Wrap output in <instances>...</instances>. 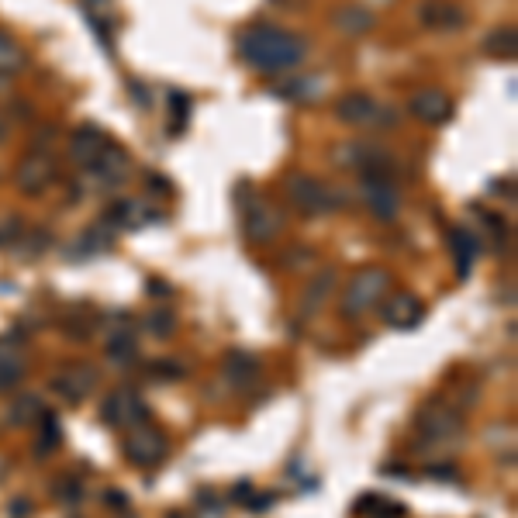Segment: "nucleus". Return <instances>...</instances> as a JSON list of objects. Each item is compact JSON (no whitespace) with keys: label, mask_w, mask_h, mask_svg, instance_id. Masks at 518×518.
Wrapping results in <instances>:
<instances>
[{"label":"nucleus","mask_w":518,"mask_h":518,"mask_svg":"<svg viewBox=\"0 0 518 518\" xmlns=\"http://www.w3.org/2000/svg\"><path fill=\"white\" fill-rule=\"evenodd\" d=\"M339 284V273L332 270V266H325L318 277H311V284L304 287V294H301V301H297V315L301 318H311V315H318L322 311V304L332 297V287Z\"/></svg>","instance_id":"a211bd4d"},{"label":"nucleus","mask_w":518,"mask_h":518,"mask_svg":"<svg viewBox=\"0 0 518 518\" xmlns=\"http://www.w3.org/2000/svg\"><path fill=\"white\" fill-rule=\"evenodd\" d=\"M187 377V370L180 367L177 360H152L149 363V380H184Z\"/></svg>","instance_id":"e433bc0d"},{"label":"nucleus","mask_w":518,"mask_h":518,"mask_svg":"<svg viewBox=\"0 0 518 518\" xmlns=\"http://www.w3.org/2000/svg\"><path fill=\"white\" fill-rule=\"evenodd\" d=\"M28 356L14 339H0V391H11L25 380Z\"/></svg>","instance_id":"6ab92c4d"},{"label":"nucleus","mask_w":518,"mask_h":518,"mask_svg":"<svg viewBox=\"0 0 518 518\" xmlns=\"http://www.w3.org/2000/svg\"><path fill=\"white\" fill-rule=\"evenodd\" d=\"M332 25L339 28L342 35H367L373 25H377V18H373V11L370 7H363V4H349V7H342L339 14L332 18Z\"/></svg>","instance_id":"393cba45"},{"label":"nucleus","mask_w":518,"mask_h":518,"mask_svg":"<svg viewBox=\"0 0 518 518\" xmlns=\"http://www.w3.org/2000/svg\"><path fill=\"white\" fill-rule=\"evenodd\" d=\"M14 187L21 190L25 197H42L49 187H56L59 180V170H56V159L49 156L45 149H32L14 163V173H11Z\"/></svg>","instance_id":"39448f33"},{"label":"nucleus","mask_w":518,"mask_h":518,"mask_svg":"<svg viewBox=\"0 0 518 518\" xmlns=\"http://www.w3.org/2000/svg\"><path fill=\"white\" fill-rule=\"evenodd\" d=\"M135 356H139V342L132 339V332H114L108 342V360L118 363V367H128Z\"/></svg>","instance_id":"2f4dec72"},{"label":"nucleus","mask_w":518,"mask_h":518,"mask_svg":"<svg viewBox=\"0 0 518 518\" xmlns=\"http://www.w3.org/2000/svg\"><path fill=\"white\" fill-rule=\"evenodd\" d=\"M28 515H32V501H28V498L14 501V505H11V518H28Z\"/></svg>","instance_id":"37998d69"},{"label":"nucleus","mask_w":518,"mask_h":518,"mask_svg":"<svg viewBox=\"0 0 518 518\" xmlns=\"http://www.w3.org/2000/svg\"><path fill=\"white\" fill-rule=\"evenodd\" d=\"M446 242L456 256V273H460V277H470V266H474L477 256H481V242H477V235H470L467 228L453 225L446 232Z\"/></svg>","instance_id":"4be33fe9"},{"label":"nucleus","mask_w":518,"mask_h":518,"mask_svg":"<svg viewBox=\"0 0 518 518\" xmlns=\"http://www.w3.org/2000/svg\"><path fill=\"white\" fill-rule=\"evenodd\" d=\"M111 146V135L104 132L101 125H94V121H87V125H80L76 132L70 135V149H66V156L73 159L76 166H90L97 156H101L104 149Z\"/></svg>","instance_id":"dca6fc26"},{"label":"nucleus","mask_w":518,"mask_h":518,"mask_svg":"<svg viewBox=\"0 0 518 518\" xmlns=\"http://www.w3.org/2000/svg\"><path fill=\"white\" fill-rule=\"evenodd\" d=\"M128 180V152L121 146H111L101 152L90 166H83L80 184L87 194H108V190L121 187Z\"/></svg>","instance_id":"423d86ee"},{"label":"nucleus","mask_w":518,"mask_h":518,"mask_svg":"<svg viewBox=\"0 0 518 518\" xmlns=\"http://www.w3.org/2000/svg\"><path fill=\"white\" fill-rule=\"evenodd\" d=\"M121 518H132V515H128V512H121Z\"/></svg>","instance_id":"8fccbe9b"},{"label":"nucleus","mask_w":518,"mask_h":518,"mask_svg":"<svg viewBox=\"0 0 518 518\" xmlns=\"http://www.w3.org/2000/svg\"><path fill=\"white\" fill-rule=\"evenodd\" d=\"M104 249H111V232L108 228H83V235L76 239V246L70 249L73 256H80V259H90V256H97V253H104ZM76 259V263H80Z\"/></svg>","instance_id":"c85d7f7f"},{"label":"nucleus","mask_w":518,"mask_h":518,"mask_svg":"<svg viewBox=\"0 0 518 518\" xmlns=\"http://www.w3.org/2000/svg\"><path fill=\"white\" fill-rule=\"evenodd\" d=\"M418 21L432 32H460L467 25V11L460 4H449V0H425L418 7Z\"/></svg>","instance_id":"f3484780"},{"label":"nucleus","mask_w":518,"mask_h":518,"mask_svg":"<svg viewBox=\"0 0 518 518\" xmlns=\"http://www.w3.org/2000/svg\"><path fill=\"white\" fill-rule=\"evenodd\" d=\"M132 94H135V104H142V108H152V94H149V87H142L139 80H132Z\"/></svg>","instance_id":"a19ab883"},{"label":"nucleus","mask_w":518,"mask_h":518,"mask_svg":"<svg viewBox=\"0 0 518 518\" xmlns=\"http://www.w3.org/2000/svg\"><path fill=\"white\" fill-rule=\"evenodd\" d=\"M273 501H277V491H270V494H253V498H249V512H253V515L270 512Z\"/></svg>","instance_id":"58836bf2"},{"label":"nucleus","mask_w":518,"mask_h":518,"mask_svg":"<svg viewBox=\"0 0 518 518\" xmlns=\"http://www.w3.org/2000/svg\"><path fill=\"white\" fill-rule=\"evenodd\" d=\"M380 101L367 90H349V94H342L339 101H335V121H342L346 128H370L373 125V114H377Z\"/></svg>","instance_id":"2eb2a0df"},{"label":"nucleus","mask_w":518,"mask_h":518,"mask_svg":"<svg viewBox=\"0 0 518 518\" xmlns=\"http://www.w3.org/2000/svg\"><path fill=\"white\" fill-rule=\"evenodd\" d=\"M104 501H108L114 512H128V498L121 491H108V494H104Z\"/></svg>","instance_id":"79ce46f5"},{"label":"nucleus","mask_w":518,"mask_h":518,"mask_svg":"<svg viewBox=\"0 0 518 518\" xmlns=\"http://www.w3.org/2000/svg\"><path fill=\"white\" fill-rule=\"evenodd\" d=\"M394 291V273L384 266H363L353 280L346 284V291L339 297V311L346 318H363L367 311L380 308L387 294Z\"/></svg>","instance_id":"7ed1b4c3"},{"label":"nucleus","mask_w":518,"mask_h":518,"mask_svg":"<svg viewBox=\"0 0 518 518\" xmlns=\"http://www.w3.org/2000/svg\"><path fill=\"white\" fill-rule=\"evenodd\" d=\"M332 163L342 166V170H356V173H384V177H394L398 173V163L384 146H370V142H346V146H335Z\"/></svg>","instance_id":"0eeeda50"},{"label":"nucleus","mask_w":518,"mask_h":518,"mask_svg":"<svg viewBox=\"0 0 518 518\" xmlns=\"http://www.w3.org/2000/svg\"><path fill=\"white\" fill-rule=\"evenodd\" d=\"M225 380L232 387H239V391H246V387H253L256 380H259V360L253 353H242V349H232V353L225 356Z\"/></svg>","instance_id":"412c9836"},{"label":"nucleus","mask_w":518,"mask_h":518,"mask_svg":"<svg viewBox=\"0 0 518 518\" xmlns=\"http://www.w3.org/2000/svg\"><path fill=\"white\" fill-rule=\"evenodd\" d=\"M149 294H156V297H166V294H173V287H166L163 280H149Z\"/></svg>","instance_id":"a18cd8bd"},{"label":"nucleus","mask_w":518,"mask_h":518,"mask_svg":"<svg viewBox=\"0 0 518 518\" xmlns=\"http://www.w3.org/2000/svg\"><path fill=\"white\" fill-rule=\"evenodd\" d=\"M45 415H49V405H45L42 394H18L7 408V418H11L14 429H32Z\"/></svg>","instance_id":"5701e85b"},{"label":"nucleus","mask_w":518,"mask_h":518,"mask_svg":"<svg viewBox=\"0 0 518 518\" xmlns=\"http://www.w3.org/2000/svg\"><path fill=\"white\" fill-rule=\"evenodd\" d=\"M7 139H11V118H7V114L0 111V146H4Z\"/></svg>","instance_id":"c03bdc74"},{"label":"nucleus","mask_w":518,"mask_h":518,"mask_svg":"<svg viewBox=\"0 0 518 518\" xmlns=\"http://www.w3.org/2000/svg\"><path fill=\"white\" fill-rule=\"evenodd\" d=\"M284 225H287L284 211H280L277 204L263 201V197H253L249 204H242V228H246V239L256 242V246L277 242Z\"/></svg>","instance_id":"6e6552de"},{"label":"nucleus","mask_w":518,"mask_h":518,"mask_svg":"<svg viewBox=\"0 0 518 518\" xmlns=\"http://www.w3.org/2000/svg\"><path fill=\"white\" fill-rule=\"evenodd\" d=\"M170 518H187V515H180V512H173V515H170Z\"/></svg>","instance_id":"09e8293b"},{"label":"nucleus","mask_w":518,"mask_h":518,"mask_svg":"<svg viewBox=\"0 0 518 518\" xmlns=\"http://www.w3.org/2000/svg\"><path fill=\"white\" fill-rule=\"evenodd\" d=\"M49 246H52V235L45 232V228H25L21 239L14 242V249H18L21 259H38Z\"/></svg>","instance_id":"7c9ffc66"},{"label":"nucleus","mask_w":518,"mask_h":518,"mask_svg":"<svg viewBox=\"0 0 518 518\" xmlns=\"http://www.w3.org/2000/svg\"><path fill=\"white\" fill-rule=\"evenodd\" d=\"M97 387H101V370H97L94 363H73V367H66L56 380H52V391L63 394L70 405L87 401Z\"/></svg>","instance_id":"f8f14e48"},{"label":"nucleus","mask_w":518,"mask_h":518,"mask_svg":"<svg viewBox=\"0 0 518 518\" xmlns=\"http://www.w3.org/2000/svg\"><path fill=\"white\" fill-rule=\"evenodd\" d=\"M235 52H239V59L249 70L263 76H280L304 63L308 45H304L301 35L287 32V28L270 25V21H256V25L242 28L235 35Z\"/></svg>","instance_id":"f257e3e1"},{"label":"nucleus","mask_w":518,"mask_h":518,"mask_svg":"<svg viewBox=\"0 0 518 518\" xmlns=\"http://www.w3.org/2000/svg\"><path fill=\"white\" fill-rule=\"evenodd\" d=\"M190 121V97L184 90H173L170 94V135H184Z\"/></svg>","instance_id":"473e14b6"},{"label":"nucleus","mask_w":518,"mask_h":518,"mask_svg":"<svg viewBox=\"0 0 518 518\" xmlns=\"http://www.w3.org/2000/svg\"><path fill=\"white\" fill-rule=\"evenodd\" d=\"M481 52L491 59H501V63H512L515 52H518V35L512 25H501V28H491L484 38H481Z\"/></svg>","instance_id":"b1692460"},{"label":"nucleus","mask_w":518,"mask_h":518,"mask_svg":"<svg viewBox=\"0 0 518 518\" xmlns=\"http://www.w3.org/2000/svg\"><path fill=\"white\" fill-rule=\"evenodd\" d=\"M408 111L415 114L422 125H432V128H439V125H446L449 118H453V97L446 94V90H439V87H425V90H415L411 94V101H408Z\"/></svg>","instance_id":"ddd939ff"},{"label":"nucleus","mask_w":518,"mask_h":518,"mask_svg":"<svg viewBox=\"0 0 518 518\" xmlns=\"http://www.w3.org/2000/svg\"><path fill=\"white\" fill-rule=\"evenodd\" d=\"M356 512L367 518H405V505L391 498H380V494H367V498L356 501Z\"/></svg>","instance_id":"c756f323"},{"label":"nucleus","mask_w":518,"mask_h":518,"mask_svg":"<svg viewBox=\"0 0 518 518\" xmlns=\"http://www.w3.org/2000/svg\"><path fill=\"white\" fill-rule=\"evenodd\" d=\"M197 505H204V512H208L211 518L225 515V501L218 498L215 491H208V487H204V491H197Z\"/></svg>","instance_id":"4c0bfd02"},{"label":"nucleus","mask_w":518,"mask_h":518,"mask_svg":"<svg viewBox=\"0 0 518 518\" xmlns=\"http://www.w3.org/2000/svg\"><path fill=\"white\" fill-rule=\"evenodd\" d=\"M35 429H38V439H35V456L38 460H45V456H52V449L63 446V429H59V418L52 415V411L35 425Z\"/></svg>","instance_id":"cd10ccee"},{"label":"nucleus","mask_w":518,"mask_h":518,"mask_svg":"<svg viewBox=\"0 0 518 518\" xmlns=\"http://www.w3.org/2000/svg\"><path fill=\"white\" fill-rule=\"evenodd\" d=\"M249 494H253V484H239V487H235V491H232V498H235V501H242V498H249Z\"/></svg>","instance_id":"49530a36"},{"label":"nucleus","mask_w":518,"mask_h":518,"mask_svg":"<svg viewBox=\"0 0 518 518\" xmlns=\"http://www.w3.org/2000/svg\"><path fill=\"white\" fill-rule=\"evenodd\" d=\"M28 66V52H25V45L18 42L11 32H4L0 28V76H18L21 70Z\"/></svg>","instance_id":"a878e982"},{"label":"nucleus","mask_w":518,"mask_h":518,"mask_svg":"<svg viewBox=\"0 0 518 518\" xmlns=\"http://www.w3.org/2000/svg\"><path fill=\"white\" fill-rule=\"evenodd\" d=\"M304 259H311V263H315V249H308V246H294L291 253H287V266H301Z\"/></svg>","instance_id":"ea45409f"},{"label":"nucleus","mask_w":518,"mask_h":518,"mask_svg":"<svg viewBox=\"0 0 518 518\" xmlns=\"http://www.w3.org/2000/svg\"><path fill=\"white\" fill-rule=\"evenodd\" d=\"M418 432H422L425 439H432V443H449V439L460 436L463 425H460V415L449 405L429 401V405L422 408V415H418Z\"/></svg>","instance_id":"4468645a"},{"label":"nucleus","mask_w":518,"mask_h":518,"mask_svg":"<svg viewBox=\"0 0 518 518\" xmlns=\"http://www.w3.org/2000/svg\"><path fill=\"white\" fill-rule=\"evenodd\" d=\"M173 329H177V315L166 308L152 311V315H146V332L156 335V339H166V335H173Z\"/></svg>","instance_id":"72a5a7b5"},{"label":"nucleus","mask_w":518,"mask_h":518,"mask_svg":"<svg viewBox=\"0 0 518 518\" xmlns=\"http://www.w3.org/2000/svg\"><path fill=\"white\" fill-rule=\"evenodd\" d=\"M80 481H73V477H56L52 481V498L59 501V505H76L80 501Z\"/></svg>","instance_id":"c9c22d12"},{"label":"nucleus","mask_w":518,"mask_h":518,"mask_svg":"<svg viewBox=\"0 0 518 518\" xmlns=\"http://www.w3.org/2000/svg\"><path fill=\"white\" fill-rule=\"evenodd\" d=\"M101 422L111 425V429L125 432V429H132V425L149 422V408H146V401L139 398V391H132V387H118V391H111L108 398H104Z\"/></svg>","instance_id":"9d476101"},{"label":"nucleus","mask_w":518,"mask_h":518,"mask_svg":"<svg viewBox=\"0 0 518 518\" xmlns=\"http://www.w3.org/2000/svg\"><path fill=\"white\" fill-rule=\"evenodd\" d=\"M21 232H25V222H21L18 211H11V215H0V249L14 246V242L21 239Z\"/></svg>","instance_id":"f704fd0d"},{"label":"nucleus","mask_w":518,"mask_h":518,"mask_svg":"<svg viewBox=\"0 0 518 518\" xmlns=\"http://www.w3.org/2000/svg\"><path fill=\"white\" fill-rule=\"evenodd\" d=\"M277 97L294 104H311L322 97V76H297V80H287L277 87Z\"/></svg>","instance_id":"bb28decb"},{"label":"nucleus","mask_w":518,"mask_h":518,"mask_svg":"<svg viewBox=\"0 0 518 518\" xmlns=\"http://www.w3.org/2000/svg\"><path fill=\"white\" fill-rule=\"evenodd\" d=\"M284 197L301 218H322L346 208V194L335 190L332 184H325V180L311 177V173H291L284 180Z\"/></svg>","instance_id":"f03ea898"},{"label":"nucleus","mask_w":518,"mask_h":518,"mask_svg":"<svg viewBox=\"0 0 518 518\" xmlns=\"http://www.w3.org/2000/svg\"><path fill=\"white\" fill-rule=\"evenodd\" d=\"M7 470H11V460H7V456H0V481L7 477Z\"/></svg>","instance_id":"de8ad7c7"},{"label":"nucleus","mask_w":518,"mask_h":518,"mask_svg":"<svg viewBox=\"0 0 518 518\" xmlns=\"http://www.w3.org/2000/svg\"><path fill=\"white\" fill-rule=\"evenodd\" d=\"M360 190L373 218L394 222V218L401 215V190L394 184V177H384V173H360Z\"/></svg>","instance_id":"1a4fd4ad"},{"label":"nucleus","mask_w":518,"mask_h":518,"mask_svg":"<svg viewBox=\"0 0 518 518\" xmlns=\"http://www.w3.org/2000/svg\"><path fill=\"white\" fill-rule=\"evenodd\" d=\"M121 449H125V460L139 470H156L159 463L170 456V439L156 429V425H132L125 429V439H121Z\"/></svg>","instance_id":"20e7f679"},{"label":"nucleus","mask_w":518,"mask_h":518,"mask_svg":"<svg viewBox=\"0 0 518 518\" xmlns=\"http://www.w3.org/2000/svg\"><path fill=\"white\" fill-rule=\"evenodd\" d=\"M380 318H384L387 329H398V332H411L422 325L425 318V304L418 301L415 294H405V291H394L380 301Z\"/></svg>","instance_id":"9b49d317"},{"label":"nucleus","mask_w":518,"mask_h":518,"mask_svg":"<svg viewBox=\"0 0 518 518\" xmlns=\"http://www.w3.org/2000/svg\"><path fill=\"white\" fill-rule=\"evenodd\" d=\"M146 222H159V215H152L142 201H114L108 211H104V225H111L114 232L118 228H139Z\"/></svg>","instance_id":"aec40b11"}]
</instances>
